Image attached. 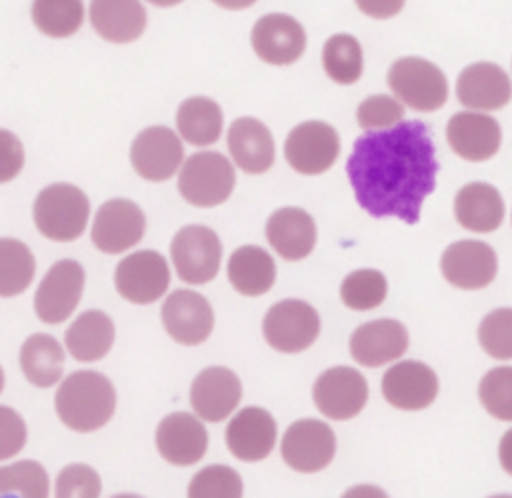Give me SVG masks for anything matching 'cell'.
<instances>
[{"label": "cell", "instance_id": "cell-2", "mask_svg": "<svg viewBox=\"0 0 512 498\" xmlns=\"http://www.w3.org/2000/svg\"><path fill=\"white\" fill-rule=\"evenodd\" d=\"M54 408L64 426L74 432H94L108 424L116 408L112 382L96 370H78L62 380Z\"/></svg>", "mask_w": 512, "mask_h": 498}, {"label": "cell", "instance_id": "cell-27", "mask_svg": "<svg viewBox=\"0 0 512 498\" xmlns=\"http://www.w3.org/2000/svg\"><path fill=\"white\" fill-rule=\"evenodd\" d=\"M266 238L280 258L302 260L316 244L314 218L298 206L278 208L266 222Z\"/></svg>", "mask_w": 512, "mask_h": 498}, {"label": "cell", "instance_id": "cell-16", "mask_svg": "<svg viewBox=\"0 0 512 498\" xmlns=\"http://www.w3.org/2000/svg\"><path fill=\"white\" fill-rule=\"evenodd\" d=\"M456 98L468 110L494 112L512 100V80L496 62H472L456 78Z\"/></svg>", "mask_w": 512, "mask_h": 498}, {"label": "cell", "instance_id": "cell-22", "mask_svg": "<svg viewBox=\"0 0 512 498\" xmlns=\"http://www.w3.org/2000/svg\"><path fill=\"white\" fill-rule=\"evenodd\" d=\"M408 348V332L402 322L380 318L364 322L350 336L352 358L368 368L398 360Z\"/></svg>", "mask_w": 512, "mask_h": 498}, {"label": "cell", "instance_id": "cell-14", "mask_svg": "<svg viewBox=\"0 0 512 498\" xmlns=\"http://www.w3.org/2000/svg\"><path fill=\"white\" fill-rule=\"evenodd\" d=\"M182 160V140L168 126L144 128L130 146V162L136 174L150 182H164L174 176Z\"/></svg>", "mask_w": 512, "mask_h": 498}, {"label": "cell", "instance_id": "cell-47", "mask_svg": "<svg viewBox=\"0 0 512 498\" xmlns=\"http://www.w3.org/2000/svg\"><path fill=\"white\" fill-rule=\"evenodd\" d=\"M212 2L224 10H246L254 6L258 0H212Z\"/></svg>", "mask_w": 512, "mask_h": 498}, {"label": "cell", "instance_id": "cell-12", "mask_svg": "<svg viewBox=\"0 0 512 498\" xmlns=\"http://www.w3.org/2000/svg\"><path fill=\"white\" fill-rule=\"evenodd\" d=\"M312 398L326 418L350 420L366 406L368 384L358 370L350 366H334L316 378Z\"/></svg>", "mask_w": 512, "mask_h": 498}, {"label": "cell", "instance_id": "cell-24", "mask_svg": "<svg viewBox=\"0 0 512 498\" xmlns=\"http://www.w3.org/2000/svg\"><path fill=\"white\" fill-rule=\"evenodd\" d=\"M156 448L166 462L190 466L206 454L208 432L196 416L172 412L156 428Z\"/></svg>", "mask_w": 512, "mask_h": 498}, {"label": "cell", "instance_id": "cell-31", "mask_svg": "<svg viewBox=\"0 0 512 498\" xmlns=\"http://www.w3.org/2000/svg\"><path fill=\"white\" fill-rule=\"evenodd\" d=\"M224 126L222 108L208 96H190L180 102L176 112V128L180 138L192 146L214 144Z\"/></svg>", "mask_w": 512, "mask_h": 498}, {"label": "cell", "instance_id": "cell-13", "mask_svg": "<svg viewBox=\"0 0 512 498\" xmlns=\"http://www.w3.org/2000/svg\"><path fill=\"white\" fill-rule=\"evenodd\" d=\"M84 268L76 260H60L50 266L34 294L36 316L46 324H60L80 302Z\"/></svg>", "mask_w": 512, "mask_h": 498}, {"label": "cell", "instance_id": "cell-45", "mask_svg": "<svg viewBox=\"0 0 512 498\" xmlns=\"http://www.w3.org/2000/svg\"><path fill=\"white\" fill-rule=\"evenodd\" d=\"M354 6L372 20H390L404 10L406 0H354Z\"/></svg>", "mask_w": 512, "mask_h": 498}, {"label": "cell", "instance_id": "cell-19", "mask_svg": "<svg viewBox=\"0 0 512 498\" xmlns=\"http://www.w3.org/2000/svg\"><path fill=\"white\" fill-rule=\"evenodd\" d=\"M440 268L452 286L480 290L494 280L498 260L490 244L480 240H458L442 252Z\"/></svg>", "mask_w": 512, "mask_h": 498}, {"label": "cell", "instance_id": "cell-5", "mask_svg": "<svg viewBox=\"0 0 512 498\" xmlns=\"http://www.w3.org/2000/svg\"><path fill=\"white\" fill-rule=\"evenodd\" d=\"M236 174L230 160L214 150L196 152L184 160L178 174V192L200 208H212L228 200Z\"/></svg>", "mask_w": 512, "mask_h": 498}, {"label": "cell", "instance_id": "cell-46", "mask_svg": "<svg viewBox=\"0 0 512 498\" xmlns=\"http://www.w3.org/2000/svg\"><path fill=\"white\" fill-rule=\"evenodd\" d=\"M498 460H500V466L512 476V428L506 430L504 436L500 438Z\"/></svg>", "mask_w": 512, "mask_h": 498}, {"label": "cell", "instance_id": "cell-20", "mask_svg": "<svg viewBox=\"0 0 512 498\" xmlns=\"http://www.w3.org/2000/svg\"><path fill=\"white\" fill-rule=\"evenodd\" d=\"M384 400L400 410L428 408L438 394L436 372L418 360H402L390 366L382 376Z\"/></svg>", "mask_w": 512, "mask_h": 498}, {"label": "cell", "instance_id": "cell-43", "mask_svg": "<svg viewBox=\"0 0 512 498\" xmlns=\"http://www.w3.org/2000/svg\"><path fill=\"white\" fill-rule=\"evenodd\" d=\"M26 444V422L8 406L0 404V460L16 456Z\"/></svg>", "mask_w": 512, "mask_h": 498}, {"label": "cell", "instance_id": "cell-28", "mask_svg": "<svg viewBox=\"0 0 512 498\" xmlns=\"http://www.w3.org/2000/svg\"><path fill=\"white\" fill-rule=\"evenodd\" d=\"M454 216L470 232H494L504 220L502 194L486 182L464 184L454 196Z\"/></svg>", "mask_w": 512, "mask_h": 498}, {"label": "cell", "instance_id": "cell-17", "mask_svg": "<svg viewBox=\"0 0 512 498\" xmlns=\"http://www.w3.org/2000/svg\"><path fill=\"white\" fill-rule=\"evenodd\" d=\"M160 314L168 336L184 346L202 344L214 328L210 302L194 290H174L164 300Z\"/></svg>", "mask_w": 512, "mask_h": 498}, {"label": "cell", "instance_id": "cell-21", "mask_svg": "<svg viewBox=\"0 0 512 498\" xmlns=\"http://www.w3.org/2000/svg\"><path fill=\"white\" fill-rule=\"evenodd\" d=\"M242 398L238 376L226 366H208L192 382L190 404L206 422H222Z\"/></svg>", "mask_w": 512, "mask_h": 498}, {"label": "cell", "instance_id": "cell-41", "mask_svg": "<svg viewBox=\"0 0 512 498\" xmlns=\"http://www.w3.org/2000/svg\"><path fill=\"white\" fill-rule=\"evenodd\" d=\"M404 108L394 94H372L358 104L356 122L364 132L392 128L402 122Z\"/></svg>", "mask_w": 512, "mask_h": 498}, {"label": "cell", "instance_id": "cell-29", "mask_svg": "<svg viewBox=\"0 0 512 498\" xmlns=\"http://www.w3.org/2000/svg\"><path fill=\"white\" fill-rule=\"evenodd\" d=\"M114 334V322L106 312L86 310L68 326L64 344L74 360L96 362L112 348Z\"/></svg>", "mask_w": 512, "mask_h": 498}, {"label": "cell", "instance_id": "cell-9", "mask_svg": "<svg viewBox=\"0 0 512 498\" xmlns=\"http://www.w3.org/2000/svg\"><path fill=\"white\" fill-rule=\"evenodd\" d=\"M306 30L286 12H268L260 16L250 32L254 54L270 66H290L306 50Z\"/></svg>", "mask_w": 512, "mask_h": 498}, {"label": "cell", "instance_id": "cell-8", "mask_svg": "<svg viewBox=\"0 0 512 498\" xmlns=\"http://www.w3.org/2000/svg\"><path fill=\"white\" fill-rule=\"evenodd\" d=\"M340 154V136L324 120H306L290 130L284 142L286 162L300 174L316 176L332 168Z\"/></svg>", "mask_w": 512, "mask_h": 498}, {"label": "cell", "instance_id": "cell-37", "mask_svg": "<svg viewBox=\"0 0 512 498\" xmlns=\"http://www.w3.org/2000/svg\"><path fill=\"white\" fill-rule=\"evenodd\" d=\"M50 482L44 466L36 460H20L0 466V496L46 498Z\"/></svg>", "mask_w": 512, "mask_h": 498}, {"label": "cell", "instance_id": "cell-11", "mask_svg": "<svg viewBox=\"0 0 512 498\" xmlns=\"http://www.w3.org/2000/svg\"><path fill=\"white\" fill-rule=\"evenodd\" d=\"M336 452L332 428L320 420L304 418L290 424L282 436V460L296 472H320Z\"/></svg>", "mask_w": 512, "mask_h": 498}, {"label": "cell", "instance_id": "cell-15", "mask_svg": "<svg viewBox=\"0 0 512 498\" xmlns=\"http://www.w3.org/2000/svg\"><path fill=\"white\" fill-rule=\"evenodd\" d=\"M146 230V218L140 206L130 200L114 198L104 202L92 224V244L106 254H120L136 246Z\"/></svg>", "mask_w": 512, "mask_h": 498}, {"label": "cell", "instance_id": "cell-25", "mask_svg": "<svg viewBox=\"0 0 512 498\" xmlns=\"http://www.w3.org/2000/svg\"><path fill=\"white\" fill-rule=\"evenodd\" d=\"M226 144L234 164L248 174H262L274 164V138L268 126L252 116L236 118L230 124Z\"/></svg>", "mask_w": 512, "mask_h": 498}, {"label": "cell", "instance_id": "cell-30", "mask_svg": "<svg viewBox=\"0 0 512 498\" xmlns=\"http://www.w3.org/2000/svg\"><path fill=\"white\" fill-rule=\"evenodd\" d=\"M228 280L244 296H262L276 280V264L260 246H240L230 254Z\"/></svg>", "mask_w": 512, "mask_h": 498}, {"label": "cell", "instance_id": "cell-4", "mask_svg": "<svg viewBox=\"0 0 512 498\" xmlns=\"http://www.w3.org/2000/svg\"><path fill=\"white\" fill-rule=\"evenodd\" d=\"M388 88L416 112L440 110L448 100V78L440 66L422 56L396 58L386 74Z\"/></svg>", "mask_w": 512, "mask_h": 498}, {"label": "cell", "instance_id": "cell-3", "mask_svg": "<svg viewBox=\"0 0 512 498\" xmlns=\"http://www.w3.org/2000/svg\"><path fill=\"white\" fill-rule=\"evenodd\" d=\"M34 224L54 242H72L86 230L90 202L74 184H50L34 200Z\"/></svg>", "mask_w": 512, "mask_h": 498}, {"label": "cell", "instance_id": "cell-6", "mask_svg": "<svg viewBox=\"0 0 512 498\" xmlns=\"http://www.w3.org/2000/svg\"><path fill=\"white\" fill-rule=\"evenodd\" d=\"M170 256L180 280L188 284H206L218 274L222 244L212 228L188 224L172 238Z\"/></svg>", "mask_w": 512, "mask_h": 498}, {"label": "cell", "instance_id": "cell-26", "mask_svg": "<svg viewBox=\"0 0 512 498\" xmlns=\"http://www.w3.org/2000/svg\"><path fill=\"white\" fill-rule=\"evenodd\" d=\"M88 16L94 32L112 44L138 40L148 24V14L140 0H90Z\"/></svg>", "mask_w": 512, "mask_h": 498}, {"label": "cell", "instance_id": "cell-49", "mask_svg": "<svg viewBox=\"0 0 512 498\" xmlns=\"http://www.w3.org/2000/svg\"><path fill=\"white\" fill-rule=\"evenodd\" d=\"M2 388H4V370L0 366V392H2Z\"/></svg>", "mask_w": 512, "mask_h": 498}, {"label": "cell", "instance_id": "cell-39", "mask_svg": "<svg viewBox=\"0 0 512 498\" xmlns=\"http://www.w3.org/2000/svg\"><path fill=\"white\" fill-rule=\"evenodd\" d=\"M478 398L490 416L512 422V366L488 370L480 380Z\"/></svg>", "mask_w": 512, "mask_h": 498}, {"label": "cell", "instance_id": "cell-34", "mask_svg": "<svg viewBox=\"0 0 512 498\" xmlns=\"http://www.w3.org/2000/svg\"><path fill=\"white\" fill-rule=\"evenodd\" d=\"M84 0H32L30 16L36 30L48 38L74 36L84 24Z\"/></svg>", "mask_w": 512, "mask_h": 498}, {"label": "cell", "instance_id": "cell-7", "mask_svg": "<svg viewBox=\"0 0 512 498\" xmlns=\"http://www.w3.org/2000/svg\"><path fill=\"white\" fill-rule=\"evenodd\" d=\"M266 342L284 354H296L314 344L320 334V316L304 300H280L264 316Z\"/></svg>", "mask_w": 512, "mask_h": 498}, {"label": "cell", "instance_id": "cell-1", "mask_svg": "<svg viewBox=\"0 0 512 498\" xmlns=\"http://www.w3.org/2000/svg\"><path fill=\"white\" fill-rule=\"evenodd\" d=\"M346 172L356 202L374 218L420 220V208L434 192L438 162L428 128L420 120L364 132L352 146Z\"/></svg>", "mask_w": 512, "mask_h": 498}, {"label": "cell", "instance_id": "cell-35", "mask_svg": "<svg viewBox=\"0 0 512 498\" xmlns=\"http://www.w3.org/2000/svg\"><path fill=\"white\" fill-rule=\"evenodd\" d=\"M36 260L16 238H0V296H18L34 280Z\"/></svg>", "mask_w": 512, "mask_h": 498}, {"label": "cell", "instance_id": "cell-38", "mask_svg": "<svg viewBox=\"0 0 512 498\" xmlns=\"http://www.w3.org/2000/svg\"><path fill=\"white\" fill-rule=\"evenodd\" d=\"M240 474L226 464H212L196 472L188 484L190 498H240Z\"/></svg>", "mask_w": 512, "mask_h": 498}, {"label": "cell", "instance_id": "cell-33", "mask_svg": "<svg viewBox=\"0 0 512 498\" xmlns=\"http://www.w3.org/2000/svg\"><path fill=\"white\" fill-rule=\"evenodd\" d=\"M322 68L326 76L340 86L356 84L364 72L360 40L348 32L332 34L322 46Z\"/></svg>", "mask_w": 512, "mask_h": 498}, {"label": "cell", "instance_id": "cell-23", "mask_svg": "<svg viewBox=\"0 0 512 498\" xmlns=\"http://www.w3.org/2000/svg\"><path fill=\"white\" fill-rule=\"evenodd\" d=\"M276 422L260 406H246L226 426V446L238 460L256 462L266 458L276 444Z\"/></svg>", "mask_w": 512, "mask_h": 498}, {"label": "cell", "instance_id": "cell-36", "mask_svg": "<svg viewBox=\"0 0 512 498\" xmlns=\"http://www.w3.org/2000/svg\"><path fill=\"white\" fill-rule=\"evenodd\" d=\"M388 292L386 278L380 270L362 268L350 272L340 286V298L344 306L356 312L378 308Z\"/></svg>", "mask_w": 512, "mask_h": 498}, {"label": "cell", "instance_id": "cell-18", "mask_svg": "<svg viewBox=\"0 0 512 498\" xmlns=\"http://www.w3.org/2000/svg\"><path fill=\"white\" fill-rule=\"evenodd\" d=\"M446 140L452 152L468 162L492 158L502 144V128L494 116L480 110L452 114L446 124Z\"/></svg>", "mask_w": 512, "mask_h": 498}, {"label": "cell", "instance_id": "cell-10", "mask_svg": "<svg viewBox=\"0 0 512 498\" xmlns=\"http://www.w3.org/2000/svg\"><path fill=\"white\" fill-rule=\"evenodd\" d=\"M114 284L122 298L134 304H152L168 290V262L160 252L154 250H138L128 254L114 270Z\"/></svg>", "mask_w": 512, "mask_h": 498}, {"label": "cell", "instance_id": "cell-40", "mask_svg": "<svg viewBox=\"0 0 512 498\" xmlns=\"http://www.w3.org/2000/svg\"><path fill=\"white\" fill-rule=\"evenodd\" d=\"M482 350L496 360H512V308L488 312L478 326Z\"/></svg>", "mask_w": 512, "mask_h": 498}, {"label": "cell", "instance_id": "cell-32", "mask_svg": "<svg viewBox=\"0 0 512 498\" xmlns=\"http://www.w3.org/2000/svg\"><path fill=\"white\" fill-rule=\"evenodd\" d=\"M20 368L38 388L54 386L64 370V350L50 334H32L20 348Z\"/></svg>", "mask_w": 512, "mask_h": 498}, {"label": "cell", "instance_id": "cell-42", "mask_svg": "<svg viewBox=\"0 0 512 498\" xmlns=\"http://www.w3.org/2000/svg\"><path fill=\"white\" fill-rule=\"evenodd\" d=\"M100 490V476L88 464H68L56 478L58 498H96L100 496Z\"/></svg>", "mask_w": 512, "mask_h": 498}, {"label": "cell", "instance_id": "cell-48", "mask_svg": "<svg viewBox=\"0 0 512 498\" xmlns=\"http://www.w3.org/2000/svg\"><path fill=\"white\" fill-rule=\"evenodd\" d=\"M146 2L152 6H158V8H172V6L182 4L184 0H146Z\"/></svg>", "mask_w": 512, "mask_h": 498}, {"label": "cell", "instance_id": "cell-44", "mask_svg": "<svg viewBox=\"0 0 512 498\" xmlns=\"http://www.w3.org/2000/svg\"><path fill=\"white\" fill-rule=\"evenodd\" d=\"M24 168V146L16 134L0 128V184L14 180Z\"/></svg>", "mask_w": 512, "mask_h": 498}]
</instances>
